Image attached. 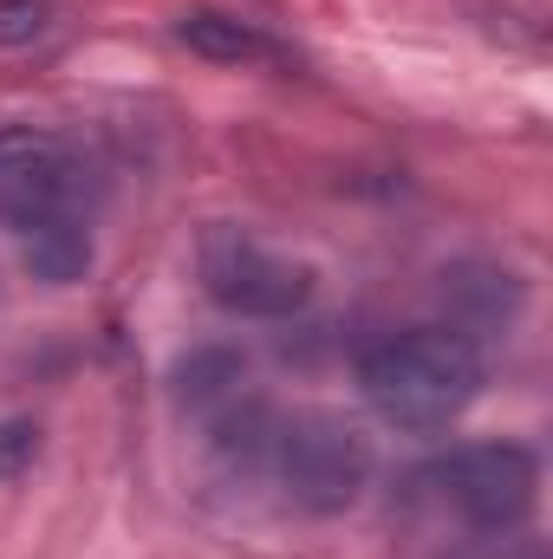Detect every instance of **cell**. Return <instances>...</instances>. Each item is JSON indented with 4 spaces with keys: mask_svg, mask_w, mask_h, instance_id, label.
Wrapping results in <instances>:
<instances>
[{
    "mask_svg": "<svg viewBox=\"0 0 553 559\" xmlns=\"http://www.w3.org/2000/svg\"><path fill=\"white\" fill-rule=\"evenodd\" d=\"M489 384V365L469 332L456 325H411L398 338H378L358 358L365 404L398 429H443L456 423Z\"/></svg>",
    "mask_w": 553,
    "mask_h": 559,
    "instance_id": "cell-1",
    "label": "cell"
},
{
    "mask_svg": "<svg viewBox=\"0 0 553 559\" xmlns=\"http://www.w3.org/2000/svg\"><path fill=\"white\" fill-rule=\"evenodd\" d=\"M443 508H456L475 534H515L541 495V455L528 442H462L423 468Z\"/></svg>",
    "mask_w": 553,
    "mask_h": 559,
    "instance_id": "cell-2",
    "label": "cell"
},
{
    "mask_svg": "<svg viewBox=\"0 0 553 559\" xmlns=\"http://www.w3.org/2000/svg\"><path fill=\"white\" fill-rule=\"evenodd\" d=\"M274 468L306 514H345L372 488V436L345 417H293L274 436Z\"/></svg>",
    "mask_w": 553,
    "mask_h": 559,
    "instance_id": "cell-3",
    "label": "cell"
},
{
    "mask_svg": "<svg viewBox=\"0 0 553 559\" xmlns=\"http://www.w3.org/2000/svg\"><path fill=\"white\" fill-rule=\"evenodd\" d=\"M196 267H202V293H209L222 312H235V319H293V312H306L313 293H319L313 267L280 261V254H268L261 241H248V235H235V228H209Z\"/></svg>",
    "mask_w": 553,
    "mask_h": 559,
    "instance_id": "cell-4",
    "label": "cell"
},
{
    "mask_svg": "<svg viewBox=\"0 0 553 559\" xmlns=\"http://www.w3.org/2000/svg\"><path fill=\"white\" fill-rule=\"evenodd\" d=\"M79 163L72 143L39 124H7L0 131V222H33L46 209H72Z\"/></svg>",
    "mask_w": 553,
    "mask_h": 559,
    "instance_id": "cell-5",
    "label": "cell"
},
{
    "mask_svg": "<svg viewBox=\"0 0 553 559\" xmlns=\"http://www.w3.org/2000/svg\"><path fill=\"white\" fill-rule=\"evenodd\" d=\"M176 39L196 59H215V66H274V59H286L274 33H261L255 20H242L228 7H189L176 20Z\"/></svg>",
    "mask_w": 553,
    "mask_h": 559,
    "instance_id": "cell-6",
    "label": "cell"
},
{
    "mask_svg": "<svg viewBox=\"0 0 553 559\" xmlns=\"http://www.w3.org/2000/svg\"><path fill=\"white\" fill-rule=\"evenodd\" d=\"M26 241V267L46 286H79L92 274V228L79 222V209H46L33 222H20Z\"/></svg>",
    "mask_w": 553,
    "mask_h": 559,
    "instance_id": "cell-7",
    "label": "cell"
},
{
    "mask_svg": "<svg viewBox=\"0 0 553 559\" xmlns=\"http://www.w3.org/2000/svg\"><path fill=\"white\" fill-rule=\"evenodd\" d=\"M242 384H248V358L235 345H196L169 371V391L183 411H228L242 397Z\"/></svg>",
    "mask_w": 553,
    "mask_h": 559,
    "instance_id": "cell-8",
    "label": "cell"
},
{
    "mask_svg": "<svg viewBox=\"0 0 553 559\" xmlns=\"http://www.w3.org/2000/svg\"><path fill=\"white\" fill-rule=\"evenodd\" d=\"M443 299L469 325H502V319L521 312V280L502 274V267H449L443 274Z\"/></svg>",
    "mask_w": 553,
    "mask_h": 559,
    "instance_id": "cell-9",
    "label": "cell"
},
{
    "mask_svg": "<svg viewBox=\"0 0 553 559\" xmlns=\"http://www.w3.org/2000/svg\"><path fill=\"white\" fill-rule=\"evenodd\" d=\"M274 436L280 423L261 411V404H242V411H222L215 429H209V442H215V455L222 462H242V468H255L261 455H274Z\"/></svg>",
    "mask_w": 553,
    "mask_h": 559,
    "instance_id": "cell-10",
    "label": "cell"
},
{
    "mask_svg": "<svg viewBox=\"0 0 553 559\" xmlns=\"http://www.w3.org/2000/svg\"><path fill=\"white\" fill-rule=\"evenodd\" d=\"M33 462H39V423L0 417V481H20Z\"/></svg>",
    "mask_w": 553,
    "mask_h": 559,
    "instance_id": "cell-11",
    "label": "cell"
},
{
    "mask_svg": "<svg viewBox=\"0 0 553 559\" xmlns=\"http://www.w3.org/2000/svg\"><path fill=\"white\" fill-rule=\"evenodd\" d=\"M52 26V0H0V46H33Z\"/></svg>",
    "mask_w": 553,
    "mask_h": 559,
    "instance_id": "cell-12",
    "label": "cell"
},
{
    "mask_svg": "<svg viewBox=\"0 0 553 559\" xmlns=\"http://www.w3.org/2000/svg\"><path fill=\"white\" fill-rule=\"evenodd\" d=\"M482 559H553L541 540H508V547H495V554H482Z\"/></svg>",
    "mask_w": 553,
    "mask_h": 559,
    "instance_id": "cell-13",
    "label": "cell"
}]
</instances>
